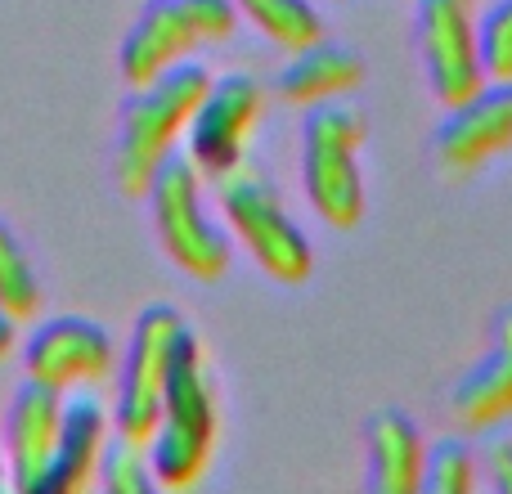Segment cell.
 <instances>
[{
  "label": "cell",
  "instance_id": "cell-16",
  "mask_svg": "<svg viewBox=\"0 0 512 494\" xmlns=\"http://www.w3.org/2000/svg\"><path fill=\"white\" fill-rule=\"evenodd\" d=\"M364 454H369V477L364 486L378 494H414L423 481V436L414 418L400 409H378L364 427Z\"/></svg>",
  "mask_w": 512,
  "mask_h": 494
},
{
  "label": "cell",
  "instance_id": "cell-4",
  "mask_svg": "<svg viewBox=\"0 0 512 494\" xmlns=\"http://www.w3.org/2000/svg\"><path fill=\"white\" fill-rule=\"evenodd\" d=\"M212 185H216V207H221L234 243L248 247V256L274 283H283V288L306 283L310 270H315V252H310L306 230L288 216L279 189L248 162L230 167Z\"/></svg>",
  "mask_w": 512,
  "mask_h": 494
},
{
  "label": "cell",
  "instance_id": "cell-11",
  "mask_svg": "<svg viewBox=\"0 0 512 494\" xmlns=\"http://www.w3.org/2000/svg\"><path fill=\"white\" fill-rule=\"evenodd\" d=\"M23 369H27V378L45 382L54 391L99 387L117 369V342L108 337V328L90 324V319L63 315V319L41 324L27 337Z\"/></svg>",
  "mask_w": 512,
  "mask_h": 494
},
{
  "label": "cell",
  "instance_id": "cell-6",
  "mask_svg": "<svg viewBox=\"0 0 512 494\" xmlns=\"http://www.w3.org/2000/svg\"><path fill=\"white\" fill-rule=\"evenodd\" d=\"M234 32H239L234 0H149L117 54L126 86H144L207 45H225Z\"/></svg>",
  "mask_w": 512,
  "mask_h": 494
},
{
  "label": "cell",
  "instance_id": "cell-24",
  "mask_svg": "<svg viewBox=\"0 0 512 494\" xmlns=\"http://www.w3.org/2000/svg\"><path fill=\"white\" fill-rule=\"evenodd\" d=\"M9 486V477H5V454H0V490Z\"/></svg>",
  "mask_w": 512,
  "mask_h": 494
},
{
  "label": "cell",
  "instance_id": "cell-19",
  "mask_svg": "<svg viewBox=\"0 0 512 494\" xmlns=\"http://www.w3.org/2000/svg\"><path fill=\"white\" fill-rule=\"evenodd\" d=\"M0 301H5V310L18 319V324L41 310V279H36V265L5 221H0Z\"/></svg>",
  "mask_w": 512,
  "mask_h": 494
},
{
  "label": "cell",
  "instance_id": "cell-7",
  "mask_svg": "<svg viewBox=\"0 0 512 494\" xmlns=\"http://www.w3.org/2000/svg\"><path fill=\"white\" fill-rule=\"evenodd\" d=\"M189 324L176 306L153 301L135 315L131 342L122 351V369H117V400H113V432L131 436V441L149 445L153 427H158L162 391H167L171 364L185 342Z\"/></svg>",
  "mask_w": 512,
  "mask_h": 494
},
{
  "label": "cell",
  "instance_id": "cell-17",
  "mask_svg": "<svg viewBox=\"0 0 512 494\" xmlns=\"http://www.w3.org/2000/svg\"><path fill=\"white\" fill-rule=\"evenodd\" d=\"M239 18H248L256 32L279 50H306L324 36V18L310 0H234Z\"/></svg>",
  "mask_w": 512,
  "mask_h": 494
},
{
  "label": "cell",
  "instance_id": "cell-10",
  "mask_svg": "<svg viewBox=\"0 0 512 494\" xmlns=\"http://www.w3.org/2000/svg\"><path fill=\"white\" fill-rule=\"evenodd\" d=\"M265 117V86L248 72L212 77L194 122L185 131V158L203 171V180L225 176L230 167L248 162V144Z\"/></svg>",
  "mask_w": 512,
  "mask_h": 494
},
{
  "label": "cell",
  "instance_id": "cell-1",
  "mask_svg": "<svg viewBox=\"0 0 512 494\" xmlns=\"http://www.w3.org/2000/svg\"><path fill=\"white\" fill-rule=\"evenodd\" d=\"M221 441V405H216V378L198 333L189 328L171 364L167 391H162L158 427L149 436V463L158 490H194L207 477Z\"/></svg>",
  "mask_w": 512,
  "mask_h": 494
},
{
  "label": "cell",
  "instance_id": "cell-20",
  "mask_svg": "<svg viewBox=\"0 0 512 494\" xmlns=\"http://www.w3.org/2000/svg\"><path fill=\"white\" fill-rule=\"evenodd\" d=\"M99 481H104V490H113V494H149V490H158V481H153V463H149V445L113 432L104 459H99Z\"/></svg>",
  "mask_w": 512,
  "mask_h": 494
},
{
  "label": "cell",
  "instance_id": "cell-12",
  "mask_svg": "<svg viewBox=\"0 0 512 494\" xmlns=\"http://www.w3.org/2000/svg\"><path fill=\"white\" fill-rule=\"evenodd\" d=\"M59 427H63V391L27 378L14 391L5 414V477L18 494L50 490Z\"/></svg>",
  "mask_w": 512,
  "mask_h": 494
},
{
  "label": "cell",
  "instance_id": "cell-14",
  "mask_svg": "<svg viewBox=\"0 0 512 494\" xmlns=\"http://www.w3.org/2000/svg\"><path fill=\"white\" fill-rule=\"evenodd\" d=\"M108 441H113V409H104L95 387L63 391V427H59V450H54L50 490H86L99 477V459H104Z\"/></svg>",
  "mask_w": 512,
  "mask_h": 494
},
{
  "label": "cell",
  "instance_id": "cell-22",
  "mask_svg": "<svg viewBox=\"0 0 512 494\" xmlns=\"http://www.w3.org/2000/svg\"><path fill=\"white\" fill-rule=\"evenodd\" d=\"M486 481L495 486L499 494H512V441H490L486 450Z\"/></svg>",
  "mask_w": 512,
  "mask_h": 494
},
{
  "label": "cell",
  "instance_id": "cell-15",
  "mask_svg": "<svg viewBox=\"0 0 512 494\" xmlns=\"http://www.w3.org/2000/svg\"><path fill=\"white\" fill-rule=\"evenodd\" d=\"M364 81V59L342 41H324L319 36L306 50H292V59L279 72V99L292 108H310L324 99L355 95Z\"/></svg>",
  "mask_w": 512,
  "mask_h": 494
},
{
  "label": "cell",
  "instance_id": "cell-13",
  "mask_svg": "<svg viewBox=\"0 0 512 494\" xmlns=\"http://www.w3.org/2000/svg\"><path fill=\"white\" fill-rule=\"evenodd\" d=\"M450 414L463 432H499L512 418V306L490 324V342L450 391Z\"/></svg>",
  "mask_w": 512,
  "mask_h": 494
},
{
  "label": "cell",
  "instance_id": "cell-2",
  "mask_svg": "<svg viewBox=\"0 0 512 494\" xmlns=\"http://www.w3.org/2000/svg\"><path fill=\"white\" fill-rule=\"evenodd\" d=\"M207 86H212V72L194 59L176 63V68H167L162 77L144 81V86H131V99L122 104V122H117V149H113V176L122 194L144 198L158 167L185 140Z\"/></svg>",
  "mask_w": 512,
  "mask_h": 494
},
{
  "label": "cell",
  "instance_id": "cell-21",
  "mask_svg": "<svg viewBox=\"0 0 512 494\" xmlns=\"http://www.w3.org/2000/svg\"><path fill=\"white\" fill-rule=\"evenodd\" d=\"M481 68L486 81H512V0L481 9Z\"/></svg>",
  "mask_w": 512,
  "mask_h": 494
},
{
  "label": "cell",
  "instance_id": "cell-5",
  "mask_svg": "<svg viewBox=\"0 0 512 494\" xmlns=\"http://www.w3.org/2000/svg\"><path fill=\"white\" fill-rule=\"evenodd\" d=\"M144 198H149L153 230H158V243L171 256V265H180L198 283H221L230 274L234 243L207 207L203 171L185 153H171L162 162Z\"/></svg>",
  "mask_w": 512,
  "mask_h": 494
},
{
  "label": "cell",
  "instance_id": "cell-8",
  "mask_svg": "<svg viewBox=\"0 0 512 494\" xmlns=\"http://www.w3.org/2000/svg\"><path fill=\"white\" fill-rule=\"evenodd\" d=\"M414 45L436 104L450 108L486 86L481 0H414Z\"/></svg>",
  "mask_w": 512,
  "mask_h": 494
},
{
  "label": "cell",
  "instance_id": "cell-3",
  "mask_svg": "<svg viewBox=\"0 0 512 494\" xmlns=\"http://www.w3.org/2000/svg\"><path fill=\"white\" fill-rule=\"evenodd\" d=\"M369 140V117L351 95L310 104L301 117V185L306 203L328 230H355L369 207L360 153Z\"/></svg>",
  "mask_w": 512,
  "mask_h": 494
},
{
  "label": "cell",
  "instance_id": "cell-23",
  "mask_svg": "<svg viewBox=\"0 0 512 494\" xmlns=\"http://www.w3.org/2000/svg\"><path fill=\"white\" fill-rule=\"evenodd\" d=\"M14 346H18V319L5 310V301H0V360L5 355H14Z\"/></svg>",
  "mask_w": 512,
  "mask_h": 494
},
{
  "label": "cell",
  "instance_id": "cell-9",
  "mask_svg": "<svg viewBox=\"0 0 512 494\" xmlns=\"http://www.w3.org/2000/svg\"><path fill=\"white\" fill-rule=\"evenodd\" d=\"M512 153V81H486L468 99L445 108L432 131V167L459 185Z\"/></svg>",
  "mask_w": 512,
  "mask_h": 494
},
{
  "label": "cell",
  "instance_id": "cell-18",
  "mask_svg": "<svg viewBox=\"0 0 512 494\" xmlns=\"http://www.w3.org/2000/svg\"><path fill=\"white\" fill-rule=\"evenodd\" d=\"M481 486V463L477 450L459 436H441V441L427 445L423 454V481L418 490L427 494H472Z\"/></svg>",
  "mask_w": 512,
  "mask_h": 494
}]
</instances>
